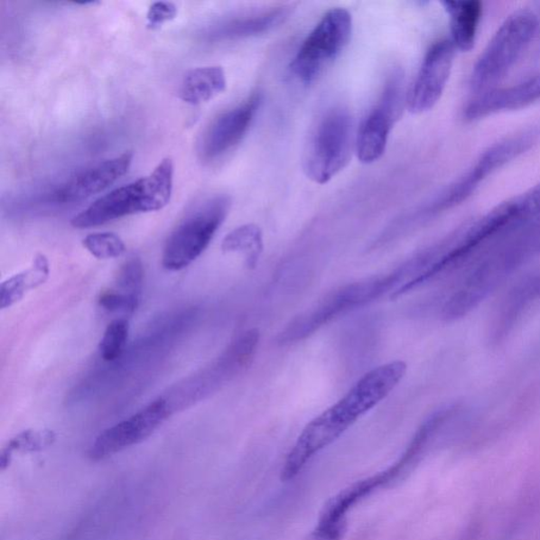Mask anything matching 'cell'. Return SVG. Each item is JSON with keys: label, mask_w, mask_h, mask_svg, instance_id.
<instances>
[{"label": "cell", "mask_w": 540, "mask_h": 540, "mask_svg": "<svg viewBox=\"0 0 540 540\" xmlns=\"http://www.w3.org/2000/svg\"><path fill=\"white\" fill-rule=\"evenodd\" d=\"M404 361H392L370 370L334 405L305 426L287 455L281 479L290 481L301 473L312 458L340 438L351 425L379 405L406 374Z\"/></svg>", "instance_id": "obj_1"}, {"label": "cell", "mask_w": 540, "mask_h": 540, "mask_svg": "<svg viewBox=\"0 0 540 540\" xmlns=\"http://www.w3.org/2000/svg\"><path fill=\"white\" fill-rule=\"evenodd\" d=\"M174 165L171 158L160 162L152 173L116 188L72 219L74 228H97L136 213L159 211L172 196Z\"/></svg>", "instance_id": "obj_2"}, {"label": "cell", "mask_w": 540, "mask_h": 540, "mask_svg": "<svg viewBox=\"0 0 540 540\" xmlns=\"http://www.w3.org/2000/svg\"><path fill=\"white\" fill-rule=\"evenodd\" d=\"M538 23L537 15L527 9L515 11L506 18L474 66L470 85L476 94L493 89L505 78L529 47Z\"/></svg>", "instance_id": "obj_3"}, {"label": "cell", "mask_w": 540, "mask_h": 540, "mask_svg": "<svg viewBox=\"0 0 540 540\" xmlns=\"http://www.w3.org/2000/svg\"><path fill=\"white\" fill-rule=\"evenodd\" d=\"M353 118L349 110L335 107L324 113L313 129L304 154L306 177L323 185L343 171L353 154Z\"/></svg>", "instance_id": "obj_4"}, {"label": "cell", "mask_w": 540, "mask_h": 540, "mask_svg": "<svg viewBox=\"0 0 540 540\" xmlns=\"http://www.w3.org/2000/svg\"><path fill=\"white\" fill-rule=\"evenodd\" d=\"M259 342V331L243 332L209 368L173 387L172 393L164 396L173 413L209 397L242 374L253 363Z\"/></svg>", "instance_id": "obj_5"}, {"label": "cell", "mask_w": 540, "mask_h": 540, "mask_svg": "<svg viewBox=\"0 0 540 540\" xmlns=\"http://www.w3.org/2000/svg\"><path fill=\"white\" fill-rule=\"evenodd\" d=\"M410 272H414L412 262L386 277L368 279L342 287L341 290L323 300L315 310L297 318L288 325V328L282 332L280 341L293 342L309 337L332 319L378 299L382 294L392 290L393 286L399 284Z\"/></svg>", "instance_id": "obj_6"}, {"label": "cell", "mask_w": 540, "mask_h": 540, "mask_svg": "<svg viewBox=\"0 0 540 540\" xmlns=\"http://www.w3.org/2000/svg\"><path fill=\"white\" fill-rule=\"evenodd\" d=\"M229 207L228 197H217L188 216L168 237L162 256L163 267L179 272L202 256L228 217Z\"/></svg>", "instance_id": "obj_7"}, {"label": "cell", "mask_w": 540, "mask_h": 540, "mask_svg": "<svg viewBox=\"0 0 540 540\" xmlns=\"http://www.w3.org/2000/svg\"><path fill=\"white\" fill-rule=\"evenodd\" d=\"M353 20L347 10L328 12L300 47L291 64V71L301 83L315 80L348 46Z\"/></svg>", "instance_id": "obj_8"}, {"label": "cell", "mask_w": 540, "mask_h": 540, "mask_svg": "<svg viewBox=\"0 0 540 540\" xmlns=\"http://www.w3.org/2000/svg\"><path fill=\"white\" fill-rule=\"evenodd\" d=\"M539 135L540 128L527 129L489 147L461 178L437 198L428 212L448 210L467 200L489 177L529 150Z\"/></svg>", "instance_id": "obj_9"}, {"label": "cell", "mask_w": 540, "mask_h": 540, "mask_svg": "<svg viewBox=\"0 0 540 540\" xmlns=\"http://www.w3.org/2000/svg\"><path fill=\"white\" fill-rule=\"evenodd\" d=\"M405 94L404 72L396 69L386 79L378 102L358 131L357 155L364 164H372L385 154L393 126L404 109Z\"/></svg>", "instance_id": "obj_10"}, {"label": "cell", "mask_w": 540, "mask_h": 540, "mask_svg": "<svg viewBox=\"0 0 540 540\" xmlns=\"http://www.w3.org/2000/svg\"><path fill=\"white\" fill-rule=\"evenodd\" d=\"M173 414L168 400L162 397L142 410L100 433L89 450L92 461H102L146 441Z\"/></svg>", "instance_id": "obj_11"}, {"label": "cell", "mask_w": 540, "mask_h": 540, "mask_svg": "<svg viewBox=\"0 0 540 540\" xmlns=\"http://www.w3.org/2000/svg\"><path fill=\"white\" fill-rule=\"evenodd\" d=\"M455 50L451 40H442L426 52L407 98V105L414 115L430 111L442 98L453 69Z\"/></svg>", "instance_id": "obj_12"}, {"label": "cell", "mask_w": 540, "mask_h": 540, "mask_svg": "<svg viewBox=\"0 0 540 540\" xmlns=\"http://www.w3.org/2000/svg\"><path fill=\"white\" fill-rule=\"evenodd\" d=\"M262 94L256 92L247 100L222 113L206 130L200 144V155L213 161L234 149L247 135L262 104Z\"/></svg>", "instance_id": "obj_13"}, {"label": "cell", "mask_w": 540, "mask_h": 540, "mask_svg": "<svg viewBox=\"0 0 540 540\" xmlns=\"http://www.w3.org/2000/svg\"><path fill=\"white\" fill-rule=\"evenodd\" d=\"M134 154L128 152L116 158L84 169L67 180L52 194V200L60 204L79 203L108 190L128 172Z\"/></svg>", "instance_id": "obj_14"}, {"label": "cell", "mask_w": 540, "mask_h": 540, "mask_svg": "<svg viewBox=\"0 0 540 540\" xmlns=\"http://www.w3.org/2000/svg\"><path fill=\"white\" fill-rule=\"evenodd\" d=\"M540 100V71L517 85L498 88L476 94L466 107L464 117L477 121L506 111L525 108Z\"/></svg>", "instance_id": "obj_15"}, {"label": "cell", "mask_w": 540, "mask_h": 540, "mask_svg": "<svg viewBox=\"0 0 540 540\" xmlns=\"http://www.w3.org/2000/svg\"><path fill=\"white\" fill-rule=\"evenodd\" d=\"M409 463L406 458L402 456L397 463H395L393 467L387 469L385 472L357 481L342 489L340 493L326 502L321 513H320L318 525L337 526L347 524V514L351 507L375 491L376 489L394 479Z\"/></svg>", "instance_id": "obj_16"}, {"label": "cell", "mask_w": 540, "mask_h": 540, "mask_svg": "<svg viewBox=\"0 0 540 540\" xmlns=\"http://www.w3.org/2000/svg\"><path fill=\"white\" fill-rule=\"evenodd\" d=\"M293 5H282L262 14L237 18L217 27L210 33L216 41L245 39L269 33L284 23L292 15Z\"/></svg>", "instance_id": "obj_17"}, {"label": "cell", "mask_w": 540, "mask_h": 540, "mask_svg": "<svg viewBox=\"0 0 540 540\" xmlns=\"http://www.w3.org/2000/svg\"><path fill=\"white\" fill-rule=\"evenodd\" d=\"M228 80L222 67L207 66L188 71L180 86L179 96L183 102L197 106L219 96L226 89Z\"/></svg>", "instance_id": "obj_18"}, {"label": "cell", "mask_w": 540, "mask_h": 540, "mask_svg": "<svg viewBox=\"0 0 540 540\" xmlns=\"http://www.w3.org/2000/svg\"><path fill=\"white\" fill-rule=\"evenodd\" d=\"M451 18L452 42L456 49L469 52L475 46L477 31L482 16L480 2H443Z\"/></svg>", "instance_id": "obj_19"}, {"label": "cell", "mask_w": 540, "mask_h": 540, "mask_svg": "<svg viewBox=\"0 0 540 540\" xmlns=\"http://www.w3.org/2000/svg\"><path fill=\"white\" fill-rule=\"evenodd\" d=\"M540 298V272L534 273L514 287L502 306L498 322L496 324L495 337L504 338L517 324L523 312L534 301Z\"/></svg>", "instance_id": "obj_20"}, {"label": "cell", "mask_w": 540, "mask_h": 540, "mask_svg": "<svg viewBox=\"0 0 540 540\" xmlns=\"http://www.w3.org/2000/svg\"><path fill=\"white\" fill-rule=\"evenodd\" d=\"M50 265L43 255L35 256L29 268L12 275L0 285V306L3 310L20 303L27 293L42 285L48 280Z\"/></svg>", "instance_id": "obj_21"}, {"label": "cell", "mask_w": 540, "mask_h": 540, "mask_svg": "<svg viewBox=\"0 0 540 540\" xmlns=\"http://www.w3.org/2000/svg\"><path fill=\"white\" fill-rule=\"evenodd\" d=\"M56 441L55 433L51 430H27L12 438L2 450L0 455V468L5 470L10 466L12 458L16 452L21 453H33L51 445Z\"/></svg>", "instance_id": "obj_22"}, {"label": "cell", "mask_w": 540, "mask_h": 540, "mask_svg": "<svg viewBox=\"0 0 540 540\" xmlns=\"http://www.w3.org/2000/svg\"><path fill=\"white\" fill-rule=\"evenodd\" d=\"M224 253L247 255L248 266H255L263 249L262 231L256 225L241 226L226 236L222 243Z\"/></svg>", "instance_id": "obj_23"}, {"label": "cell", "mask_w": 540, "mask_h": 540, "mask_svg": "<svg viewBox=\"0 0 540 540\" xmlns=\"http://www.w3.org/2000/svg\"><path fill=\"white\" fill-rule=\"evenodd\" d=\"M129 322L126 319H116L107 326L98 345L99 356L107 363H116L127 350Z\"/></svg>", "instance_id": "obj_24"}, {"label": "cell", "mask_w": 540, "mask_h": 540, "mask_svg": "<svg viewBox=\"0 0 540 540\" xmlns=\"http://www.w3.org/2000/svg\"><path fill=\"white\" fill-rule=\"evenodd\" d=\"M84 247L99 260L116 259L125 254L126 245L113 232H98L88 235L83 240Z\"/></svg>", "instance_id": "obj_25"}, {"label": "cell", "mask_w": 540, "mask_h": 540, "mask_svg": "<svg viewBox=\"0 0 540 540\" xmlns=\"http://www.w3.org/2000/svg\"><path fill=\"white\" fill-rule=\"evenodd\" d=\"M144 267L139 257H132L119 269L116 291L142 296Z\"/></svg>", "instance_id": "obj_26"}, {"label": "cell", "mask_w": 540, "mask_h": 540, "mask_svg": "<svg viewBox=\"0 0 540 540\" xmlns=\"http://www.w3.org/2000/svg\"><path fill=\"white\" fill-rule=\"evenodd\" d=\"M142 296L119 291H108L100 294L98 304L102 309L113 313L130 315L140 306Z\"/></svg>", "instance_id": "obj_27"}, {"label": "cell", "mask_w": 540, "mask_h": 540, "mask_svg": "<svg viewBox=\"0 0 540 540\" xmlns=\"http://www.w3.org/2000/svg\"><path fill=\"white\" fill-rule=\"evenodd\" d=\"M178 15V8L173 3L156 2L150 5L147 12V27L156 29L167 22H172Z\"/></svg>", "instance_id": "obj_28"}, {"label": "cell", "mask_w": 540, "mask_h": 540, "mask_svg": "<svg viewBox=\"0 0 540 540\" xmlns=\"http://www.w3.org/2000/svg\"><path fill=\"white\" fill-rule=\"evenodd\" d=\"M518 197L526 221L531 222L534 219H540V182L537 185L532 187L530 191L520 194Z\"/></svg>", "instance_id": "obj_29"}, {"label": "cell", "mask_w": 540, "mask_h": 540, "mask_svg": "<svg viewBox=\"0 0 540 540\" xmlns=\"http://www.w3.org/2000/svg\"><path fill=\"white\" fill-rule=\"evenodd\" d=\"M347 530V525L322 526L317 525L307 540H341Z\"/></svg>", "instance_id": "obj_30"}]
</instances>
